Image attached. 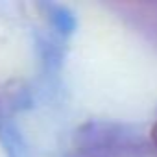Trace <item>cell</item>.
<instances>
[{
  "mask_svg": "<svg viewBox=\"0 0 157 157\" xmlns=\"http://www.w3.org/2000/svg\"><path fill=\"white\" fill-rule=\"evenodd\" d=\"M151 140H153V144L157 146V120H155V124H153V128H151Z\"/></svg>",
  "mask_w": 157,
  "mask_h": 157,
  "instance_id": "1",
  "label": "cell"
}]
</instances>
